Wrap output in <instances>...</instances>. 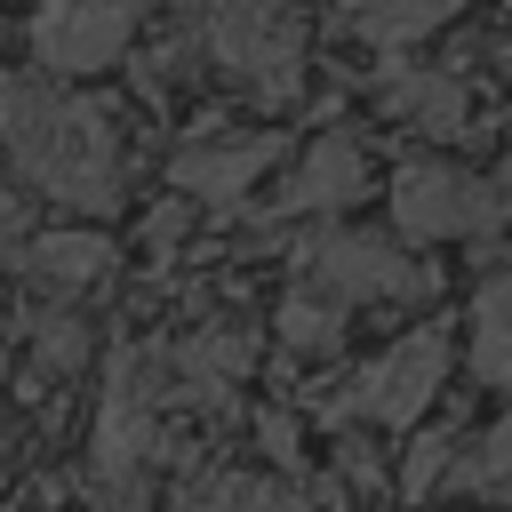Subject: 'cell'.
Wrapping results in <instances>:
<instances>
[{
	"label": "cell",
	"mask_w": 512,
	"mask_h": 512,
	"mask_svg": "<svg viewBox=\"0 0 512 512\" xmlns=\"http://www.w3.org/2000/svg\"><path fill=\"white\" fill-rule=\"evenodd\" d=\"M360 192H368L360 144H352L344 128H320V136L304 144L296 176H288V216H328V208H352Z\"/></svg>",
	"instance_id": "cell-10"
},
{
	"label": "cell",
	"mask_w": 512,
	"mask_h": 512,
	"mask_svg": "<svg viewBox=\"0 0 512 512\" xmlns=\"http://www.w3.org/2000/svg\"><path fill=\"white\" fill-rule=\"evenodd\" d=\"M256 448H264L280 472H296V464H304V448H296V416H288V408H264V416H256Z\"/></svg>",
	"instance_id": "cell-20"
},
{
	"label": "cell",
	"mask_w": 512,
	"mask_h": 512,
	"mask_svg": "<svg viewBox=\"0 0 512 512\" xmlns=\"http://www.w3.org/2000/svg\"><path fill=\"white\" fill-rule=\"evenodd\" d=\"M128 40H136V0H40L32 16V56L56 80H88L120 64Z\"/></svg>",
	"instance_id": "cell-6"
},
{
	"label": "cell",
	"mask_w": 512,
	"mask_h": 512,
	"mask_svg": "<svg viewBox=\"0 0 512 512\" xmlns=\"http://www.w3.org/2000/svg\"><path fill=\"white\" fill-rule=\"evenodd\" d=\"M160 352H120L112 384L96 400L88 432V496L96 512H144L152 504V464H160Z\"/></svg>",
	"instance_id": "cell-2"
},
{
	"label": "cell",
	"mask_w": 512,
	"mask_h": 512,
	"mask_svg": "<svg viewBox=\"0 0 512 512\" xmlns=\"http://www.w3.org/2000/svg\"><path fill=\"white\" fill-rule=\"evenodd\" d=\"M472 376L480 384H512V272H496L472 296Z\"/></svg>",
	"instance_id": "cell-14"
},
{
	"label": "cell",
	"mask_w": 512,
	"mask_h": 512,
	"mask_svg": "<svg viewBox=\"0 0 512 512\" xmlns=\"http://www.w3.org/2000/svg\"><path fill=\"white\" fill-rule=\"evenodd\" d=\"M184 512H296V496L256 472H208L200 488H184Z\"/></svg>",
	"instance_id": "cell-16"
},
{
	"label": "cell",
	"mask_w": 512,
	"mask_h": 512,
	"mask_svg": "<svg viewBox=\"0 0 512 512\" xmlns=\"http://www.w3.org/2000/svg\"><path fill=\"white\" fill-rule=\"evenodd\" d=\"M304 272L336 304H384V296H416L424 288V264L400 256L384 232H312L304 240Z\"/></svg>",
	"instance_id": "cell-7"
},
{
	"label": "cell",
	"mask_w": 512,
	"mask_h": 512,
	"mask_svg": "<svg viewBox=\"0 0 512 512\" xmlns=\"http://www.w3.org/2000/svg\"><path fill=\"white\" fill-rule=\"evenodd\" d=\"M184 32L208 64L248 80L264 104H288L304 80V16L296 0H184Z\"/></svg>",
	"instance_id": "cell-3"
},
{
	"label": "cell",
	"mask_w": 512,
	"mask_h": 512,
	"mask_svg": "<svg viewBox=\"0 0 512 512\" xmlns=\"http://www.w3.org/2000/svg\"><path fill=\"white\" fill-rule=\"evenodd\" d=\"M0 152L32 192L80 216H112L128 200V152L112 112L88 96H64L56 80H32V72L0 80Z\"/></svg>",
	"instance_id": "cell-1"
},
{
	"label": "cell",
	"mask_w": 512,
	"mask_h": 512,
	"mask_svg": "<svg viewBox=\"0 0 512 512\" xmlns=\"http://www.w3.org/2000/svg\"><path fill=\"white\" fill-rule=\"evenodd\" d=\"M80 360H88V320L40 312V320H32V376H72Z\"/></svg>",
	"instance_id": "cell-17"
},
{
	"label": "cell",
	"mask_w": 512,
	"mask_h": 512,
	"mask_svg": "<svg viewBox=\"0 0 512 512\" xmlns=\"http://www.w3.org/2000/svg\"><path fill=\"white\" fill-rule=\"evenodd\" d=\"M376 96H384V112H392L400 128H416V136H464V120H472V96H464V80H456L448 64H392Z\"/></svg>",
	"instance_id": "cell-9"
},
{
	"label": "cell",
	"mask_w": 512,
	"mask_h": 512,
	"mask_svg": "<svg viewBox=\"0 0 512 512\" xmlns=\"http://www.w3.org/2000/svg\"><path fill=\"white\" fill-rule=\"evenodd\" d=\"M448 448H456V432H424V440H408L400 496H432V488H440V472H448Z\"/></svg>",
	"instance_id": "cell-19"
},
{
	"label": "cell",
	"mask_w": 512,
	"mask_h": 512,
	"mask_svg": "<svg viewBox=\"0 0 512 512\" xmlns=\"http://www.w3.org/2000/svg\"><path fill=\"white\" fill-rule=\"evenodd\" d=\"M0 456H8V432H0Z\"/></svg>",
	"instance_id": "cell-23"
},
{
	"label": "cell",
	"mask_w": 512,
	"mask_h": 512,
	"mask_svg": "<svg viewBox=\"0 0 512 512\" xmlns=\"http://www.w3.org/2000/svg\"><path fill=\"white\" fill-rule=\"evenodd\" d=\"M248 368H256V336H248V328H192V336L176 344V360H168L176 400H200V408H224Z\"/></svg>",
	"instance_id": "cell-11"
},
{
	"label": "cell",
	"mask_w": 512,
	"mask_h": 512,
	"mask_svg": "<svg viewBox=\"0 0 512 512\" xmlns=\"http://www.w3.org/2000/svg\"><path fill=\"white\" fill-rule=\"evenodd\" d=\"M336 8H344V24H352L368 48H408V40L440 32L464 0H336Z\"/></svg>",
	"instance_id": "cell-13"
},
{
	"label": "cell",
	"mask_w": 512,
	"mask_h": 512,
	"mask_svg": "<svg viewBox=\"0 0 512 512\" xmlns=\"http://www.w3.org/2000/svg\"><path fill=\"white\" fill-rule=\"evenodd\" d=\"M448 384V336L440 328H408L400 344H384L368 368H360V384L344 392V400H328V416H360V424H416L424 408H432V392Z\"/></svg>",
	"instance_id": "cell-4"
},
{
	"label": "cell",
	"mask_w": 512,
	"mask_h": 512,
	"mask_svg": "<svg viewBox=\"0 0 512 512\" xmlns=\"http://www.w3.org/2000/svg\"><path fill=\"white\" fill-rule=\"evenodd\" d=\"M24 272H32L48 296H88V288L112 272V240H104V232H88V224L40 232V240H24Z\"/></svg>",
	"instance_id": "cell-12"
},
{
	"label": "cell",
	"mask_w": 512,
	"mask_h": 512,
	"mask_svg": "<svg viewBox=\"0 0 512 512\" xmlns=\"http://www.w3.org/2000/svg\"><path fill=\"white\" fill-rule=\"evenodd\" d=\"M272 160H280V136H272V128H256V136H232V144H216V136H192V144L168 160V176H176V192H184V200L240 208Z\"/></svg>",
	"instance_id": "cell-8"
},
{
	"label": "cell",
	"mask_w": 512,
	"mask_h": 512,
	"mask_svg": "<svg viewBox=\"0 0 512 512\" xmlns=\"http://www.w3.org/2000/svg\"><path fill=\"white\" fill-rule=\"evenodd\" d=\"M496 216H504L496 192H488L480 176L448 168V160H408V168H392V224H400L408 240H472V232H488Z\"/></svg>",
	"instance_id": "cell-5"
},
{
	"label": "cell",
	"mask_w": 512,
	"mask_h": 512,
	"mask_svg": "<svg viewBox=\"0 0 512 512\" xmlns=\"http://www.w3.org/2000/svg\"><path fill=\"white\" fill-rule=\"evenodd\" d=\"M496 208L512 216V144H504V184H496Z\"/></svg>",
	"instance_id": "cell-22"
},
{
	"label": "cell",
	"mask_w": 512,
	"mask_h": 512,
	"mask_svg": "<svg viewBox=\"0 0 512 512\" xmlns=\"http://www.w3.org/2000/svg\"><path fill=\"white\" fill-rule=\"evenodd\" d=\"M456 480H464V488H488V496H512V416L472 448V464H464Z\"/></svg>",
	"instance_id": "cell-18"
},
{
	"label": "cell",
	"mask_w": 512,
	"mask_h": 512,
	"mask_svg": "<svg viewBox=\"0 0 512 512\" xmlns=\"http://www.w3.org/2000/svg\"><path fill=\"white\" fill-rule=\"evenodd\" d=\"M280 344H288L296 360H328V352L344 344V304H336V296L296 288V296L280 304Z\"/></svg>",
	"instance_id": "cell-15"
},
{
	"label": "cell",
	"mask_w": 512,
	"mask_h": 512,
	"mask_svg": "<svg viewBox=\"0 0 512 512\" xmlns=\"http://www.w3.org/2000/svg\"><path fill=\"white\" fill-rule=\"evenodd\" d=\"M344 472H352L360 488H376V480H384V464H376V448H368V440H344Z\"/></svg>",
	"instance_id": "cell-21"
}]
</instances>
